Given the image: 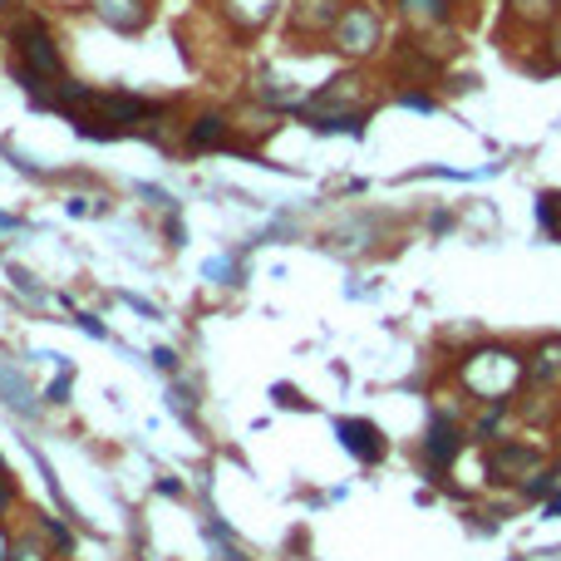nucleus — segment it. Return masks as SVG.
Listing matches in <instances>:
<instances>
[{"mask_svg":"<svg viewBox=\"0 0 561 561\" xmlns=\"http://www.w3.org/2000/svg\"><path fill=\"white\" fill-rule=\"evenodd\" d=\"M399 104H404V108H419V114H428V108H438V99L424 94V89H419V94H414V89H404V94H399Z\"/></svg>","mask_w":561,"mask_h":561,"instance_id":"obj_18","label":"nucleus"},{"mask_svg":"<svg viewBox=\"0 0 561 561\" xmlns=\"http://www.w3.org/2000/svg\"><path fill=\"white\" fill-rule=\"evenodd\" d=\"M557 488H561V468H537V473L527 478V483L517 488V493H523L527 503H537V497H552Z\"/></svg>","mask_w":561,"mask_h":561,"instance_id":"obj_15","label":"nucleus"},{"mask_svg":"<svg viewBox=\"0 0 561 561\" xmlns=\"http://www.w3.org/2000/svg\"><path fill=\"white\" fill-rule=\"evenodd\" d=\"M10 39H15V55H20V65H15L20 89H25L35 104H45V99L65 84V55H59L55 35L45 30V20L39 15H25Z\"/></svg>","mask_w":561,"mask_h":561,"instance_id":"obj_2","label":"nucleus"},{"mask_svg":"<svg viewBox=\"0 0 561 561\" xmlns=\"http://www.w3.org/2000/svg\"><path fill=\"white\" fill-rule=\"evenodd\" d=\"M561 15V0H507V25H523V30H552Z\"/></svg>","mask_w":561,"mask_h":561,"instance_id":"obj_10","label":"nucleus"},{"mask_svg":"<svg viewBox=\"0 0 561 561\" xmlns=\"http://www.w3.org/2000/svg\"><path fill=\"white\" fill-rule=\"evenodd\" d=\"M153 359H158V369H178V355H173V350H153Z\"/></svg>","mask_w":561,"mask_h":561,"instance_id":"obj_21","label":"nucleus"},{"mask_svg":"<svg viewBox=\"0 0 561 561\" xmlns=\"http://www.w3.org/2000/svg\"><path fill=\"white\" fill-rule=\"evenodd\" d=\"M399 15H404L419 35H428V30H444L448 20H454V0H399Z\"/></svg>","mask_w":561,"mask_h":561,"instance_id":"obj_12","label":"nucleus"},{"mask_svg":"<svg viewBox=\"0 0 561 561\" xmlns=\"http://www.w3.org/2000/svg\"><path fill=\"white\" fill-rule=\"evenodd\" d=\"M276 5L280 0H222V15L232 20L242 35H256V30H266L276 20Z\"/></svg>","mask_w":561,"mask_h":561,"instance_id":"obj_11","label":"nucleus"},{"mask_svg":"<svg viewBox=\"0 0 561 561\" xmlns=\"http://www.w3.org/2000/svg\"><path fill=\"white\" fill-rule=\"evenodd\" d=\"M335 438L359 458V463H379L389 448L385 434H379V424H369V419H335Z\"/></svg>","mask_w":561,"mask_h":561,"instance_id":"obj_8","label":"nucleus"},{"mask_svg":"<svg viewBox=\"0 0 561 561\" xmlns=\"http://www.w3.org/2000/svg\"><path fill=\"white\" fill-rule=\"evenodd\" d=\"M527 379L533 385H561V335L552 340H537L533 355H527Z\"/></svg>","mask_w":561,"mask_h":561,"instance_id":"obj_13","label":"nucleus"},{"mask_svg":"<svg viewBox=\"0 0 561 561\" xmlns=\"http://www.w3.org/2000/svg\"><path fill=\"white\" fill-rule=\"evenodd\" d=\"M542 55H547V65H552V75H561V25L547 30V39H542Z\"/></svg>","mask_w":561,"mask_h":561,"instance_id":"obj_16","label":"nucleus"},{"mask_svg":"<svg viewBox=\"0 0 561 561\" xmlns=\"http://www.w3.org/2000/svg\"><path fill=\"white\" fill-rule=\"evenodd\" d=\"M0 227H15V217H5V213H0Z\"/></svg>","mask_w":561,"mask_h":561,"instance_id":"obj_23","label":"nucleus"},{"mask_svg":"<svg viewBox=\"0 0 561 561\" xmlns=\"http://www.w3.org/2000/svg\"><path fill=\"white\" fill-rule=\"evenodd\" d=\"M463 444H468V428L458 424V414H444V409H438V414L428 419L424 438H419V463H424V473L434 478V483H444L448 468H454L458 454H463Z\"/></svg>","mask_w":561,"mask_h":561,"instance_id":"obj_4","label":"nucleus"},{"mask_svg":"<svg viewBox=\"0 0 561 561\" xmlns=\"http://www.w3.org/2000/svg\"><path fill=\"white\" fill-rule=\"evenodd\" d=\"M542 513H547V517H561V493H557V497H552V503H547V507H542Z\"/></svg>","mask_w":561,"mask_h":561,"instance_id":"obj_22","label":"nucleus"},{"mask_svg":"<svg viewBox=\"0 0 561 561\" xmlns=\"http://www.w3.org/2000/svg\"><path fill=\"white\" fill-rule=\"evenodd\" d=\"M379 45H385V10L369 5V0H359V5H345V15H340V25L330 30V49H335L340 59H369L379 55Z\"/></svg>","mask_w":561,"mask_h":561,"instance_id":"obj_3","label":"nucleus"},{"mask_svg":"<svg viewBox=\"0 0 561 561\" xmlns=\"http://www.w3.org/2000/svg\"><path fill=\"white\" fill-rule=\"evenodd\" d=\"M542 463H547L542 444H527V438H497L493 454H488V478H493V483L523 488Z\"/></svg>","mask_w":561,"mask_h":561,"instance_id":"obj_5","label":"nucleus"},{"mask_svg":"<svg viewBox=\"0 0 561 561\" xmlns=\"http://www.w3.org/2000/svg\"><path fill=\"white\" fill-rule=\"evenodd\" d=\"M0 5H5V0H0Z\"/></svg>","mask_w":561,"mask_h":561,"instance_id":"obj_24","label":"nucleus"},{"mask_svg":"<svg viewBox=\"0 0 561 561\" xmlns=\"http://www.w3.org/2000/svg\"><path fill=\"white\" fill-rule=\"evenodd\" d=\"M10 561H45L35 542H10Z\"/></svg>","mask_w":561,"mask_h":561,"instance_id":"obj_20","label":"nucleus"},{"mask_svg":"<svg viewBox=\"0 0 561 561\" xmlns=\"http://www.w3.org/2000/svg\"><path fill=\"white\" fill-rule=\"evenodd\" d=\"M454 379L463 394H473V404H507L527 385V355L507 345H478L454 365Z\"/></svg>","mask_w":561,"mask_h":561,"instance_id":"obj_1","label":"nucleus"},{"mask_svg":"<svg viewBox=\"0 0 561 561\" xmlns=\"http://www.w3.org/2000/svg\"><path fill=\"white\" fill-rule=\"evenodd\" d=\"M39 527H45V533H49V542H55V552H75V537H69L65 533V527H55V523H49V517H39Z\"/></svg>","mask_w":561,"mask_h":561,"instance_id":"obj_17","label":"nucleus"},{"mask_svg":"<svg viewBox=\"0 0 561 561\" xmlns=\"http://www.w3.org/2000/svg\"><path fill=\"white\" fill-rule=\"evenodd\" d=\"M69 385H75V369H65V375H59L55 379V385H49V404H65V399H69Z\"/></svg>","mask_w":561,"mask_h":561,"instance_id":"obj_19","label":"nucleus"},{"mask_svg":"<svg viewBox=\"0 0 561 561\" xmlns=\"http://www.w3.org/2000/svg\"><path fill=\"white\" fill-rule=\"evenodd\" d=\"M94 15L118 35H138L148 25V0H94Z\"/></svg>","mask_w":561,"mask_h":561,"instance_id":"obj_9","label":"nucleus"},{"mask_svg":"<svg viewBox=\"0 0 561 561\" xmlns=\"http://www.w3.org/2000/svg\"><path fill=\"white\" fill-rule=\"evenodd\" d=\"M0 399H5L10 409H35V399H30V385L15 375V369L0 365Z\"/></svg>","mask_w":561,"mask_h":561,"instance_id":"obj_14","label":"nucleus"},{"mask_svg":"<svg viewBox=\"0 0 561 561\" xmlns=\"http://www.w3.org/2000/svg\"><path fill=\"white\" fill-rule=\"evenodd\" d=\"M345 15V0H296L290 5V35L300 39H330V30Z\"/></svg>","mask_w":561,"mask_h":561,"instance_id":"obj_6","label":"nucleus"},{"mask_svg":"<svg viewBox=\"0 0 561 561\" xmlns=\"http://www.w3.org/2000/svg\"><path fill=\"white\" fill-rule=\"evenodd\" d=\"M232 144V118L217 114V108H207V114H197L193 124L183 128V148L187 153H217V148Z\"/></svg>","mask_w":561,"mask_h":561,"instance_id":"obj_7","label":"nucleus"}]
</instances>
